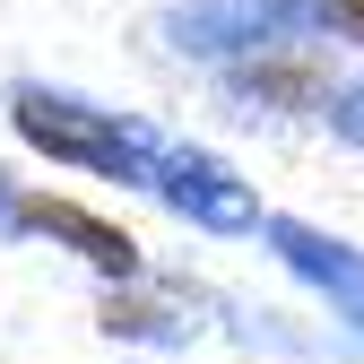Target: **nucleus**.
Returning <instances> with one entry per match:
<instances>
[{
    "instance_id": "1",
    "label": "nucleus",
    "mask_w": 364,
    "mask_h": 364,
    "mask_svg": "<svg viewBox=\"0 0 364 364\" xmlns=\"http://www.w3.org/2000/svg\"><path fill=\"white\" fill-rule=\"evenodd\" d=\"M18 130H26L43 156L96 165V173H148V148L130 139L113 113H87V105H70V96H43V87H26V96H18Z\"/></svg>"
},
{
    "instance_id": "2",
    "label": "nucleus",
    "mask_w": 364,
    "mask_h": 364,
    "mask_svg": "<svg viewBox=\"0 0 364 364\" xmlns=\"http://www.w3.org/2000/svg\"><path fill=\"white\" fill-rule=\"evenodd\" d=\"M269 243L287 252V269H304V278H312V287H321V295L347 312V321L364 330V252L330 243L321 225H304V217H278V225H269Z\"/></svg>"
},
{
    "instance_id": "3",
    "label": "nucleus",
    "mask_w": 364,
    "mask_h": 364,
    "mask_svg": "<svg viewBox=\"0 0 364 364\" xmlns=\"http://www.w3.org/2000/svg\"><path fill=\"white\" fill-rule=\"evenodd\" d=\"M165 191H173V208H191L200 225H225V235L252 225V191H243L225 165H208V156H173V165H165Z\"/></svg>"
},
{
    "instance_id": "4",
    "label": "nucleus",
    "mask_w": 364,
    "mask_h": 364,
    "mask_svg": "<svg viewBox=\"0 0 364 364\" xmlns=\"http://www.w3.org/2000/svg\"><path fill=\"white\" fill-rule=\"evenodd\" d=\"M43 235H61V243H78L87 260L105 269V278H130V269H139V243L122 235V225H105V217H87V208H70V200H35L26 208Z\"/></svg>"
},
{
    "instance_id": "5",
    "label": "nucleus",
    "mask_w": 364,
    "mask_h": 364,
    "mask_svg": "<svg viewBox=\"0 0 364 364\" xmlns=\"http://www.w3.org/2000/svg\"><path fill=\"white\" fill-rule=\"evenodd\" d=\"M243 96L252 105H312L321 96V70H243Z\"/></svg>"
},
{
    "instance_id": "6",
    "label": "nucleus",
    "mask_w": 364,
    "mask_h": 364,
    "mask_svg": "<svg viewBox=\"0 0 364 364\" xmlns=\"http://www.w3.org/2000/svg\"><path fill=\"white\" fill-rule=\"evenodd\" d=\"M338 130H347V139H364V87H347V96H338Z\"/></svg>"
},
{
    "instance_id": "7",
    "label": "nucleus",
    "mask_w": 364,
    "mask_h": 364,
    "mask_svg": "<svg viewBox=\"0 0 364 364\" xmlns=\"http://www.w3.org/2000/svg\"><path fill=\"white\" fill-rule=\"evenodd\" d=\"M330 18H338V26H347L355 43H364V0H330Z\"/></svg>"
}]
</instances>
